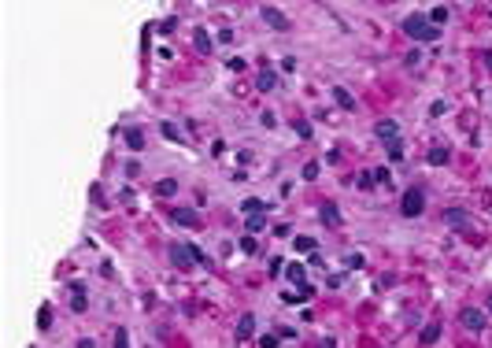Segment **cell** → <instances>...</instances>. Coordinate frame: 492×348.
I'll return each instance as SVG.
<instances>
[{
	"mask_svg": "<svg viewBox=\"0 0 492 348\" xmlns=\"http://www.w3.org/2000/svg\"><path fill=\"white\" fill-rule=\"evenodd\" d=\"M241 252H255V241L252 237H241Z\"/></svg>",
	"mask_w": 492,
	"mask_h": 348,
	"instance_id": "35",
	"label": "cell"
},
{
	"mask_svg": "<svg viewBox=\"0 0 492 348\" xmlns=\"http://www.w3.org/2000/svg\"><path fill=\"white\" fill-rule=\"evenodd\" d=\"M485 63H488V67H492V52H485Z\"/></svg>",
	"mask_w": 492,
	"mask_h": 348,
	"instance_id": "37",
	"label": "cell"
},
{
	"mask_svg": "<svg viewBox=\"0 0 492 348\" xmlns=\"http://www.w3.org/2000/svg\"><path fill=\"white\" fill-rule=\"evenodd\" d=\"M252 333H255V315H241V322H237V341H248Z\"/></svg>",
	"mask_w": 492,
	"mask_h": 348,
	"instance_id": "10",
	"label": "cell"
},
{
	"mask_svg": "<svg viewBox=\"0 0 492 348\" xmlns=\"http://www.w3.org/2000/svg\"><path fill=\"white\" fill-rule=\"evenodd\" d=\"M422 208H425V193H422V189H407V193H403V200H400V211L407 215V219L422 215Z\"/></svg>",
	"mask_w": 492,
	"mask_h": 348,
	"instance_id": "2",
	"label": "cell"
},
{
	"mask_svg": "<svg viewBox=\"0 0 492 348\" xmlns=\"http://www.w3.org/2000/svg\"><path fill=\"white\" fill-rule=\"evenodd\" d=\"M285 274H289V281H296V285H307V281H304V278H307V270L300 267V263H289V267H285Z\"/></svg>",
	"mask_w": 492,
	"mask_h": 348,
	"instance_id": "14",
	"label": "cell"
},
{
	"mask_svg": "<svg viewBox=\"0 0 492 348\" xmlns=\"http://www.w3.org/2000/svg\"><path fill=\"white\" fill-rule=\"evenodd\" d=\"M459 318H462V326H466V330H474V333L481 330V326H485V315H481L477 307H462V315H459Z\"/></svg>",
	"mask_w": 492,
	"mask_h": 348,
	"instance_id": "6",
	"label": "cell"
},
{
	"mask_svg": "<svg viewBox=\"0 0 492 348\" xmlns=\"http://www.w3.org/2000/svg\"><path fill=\"white\" fill-rule=\"evenodd\" d=\"M71 293H74L71 307H74V311L82 315V311H85V285H82V281H71Z\"/></svg>",
	"mask_w": 492,
	"mask_h": 348,
	"instance_id": "11",
	"label": "cell"
},
{
	"mask_svg": "<svg viewBox=\"0 0 492 348\" xmlns=\"http://www.w3.org/2000/svg\"><path fill=\"white\" fill-rule=\"evenodd\" d=\"M226 67H230V71H237V74H241V71H244V60H241V56H233V60H230V63H226Z\"/></svg>",
	"mask_w": 492,
	"mask_h": 348,
	"instance_id": "33",
	"label": "cell"
},
{
	"mask_svg": "<svg viewBox=\"0 0 492 348\" xmlns=\"http://www.w3.org/2000/svg\"><path fill=\"white\" fill-rule=\"evenodd\" d=\"M488 311H492V296H488Z\"/></svg>",
	"mask_w": 492,
	"mask_h": 348,
	"instance_id": "38",
	"label": "cell"
},
{
	"mask_svg": "<svg viewBox=\"0 0 492 348\" xmlns=\"http://www.w3.org/2000/svg\"><path fill=\"white\" fill-rule=\"evenodd\" d=\"M437 337H440V322H429V326H425V330L418 333V341H422V344H433Z\"/></svg>",
	"mask_w": 492,
	"mask_h": 348,
	"instance_id": "16",
	"label": "cell"
},
{
	"mask_svg": "<svg viewBox=\"0 0 492 348\" xmlns=\"http://www.w3.org/2000/svg\"><path fill=\"white\" fill-rule=\"evenodd\" d=\"M304 178H307V182H315V178H318V163H307L304 167Z\"/></svg>",
	"mask_w": 492,
	"mask_h": 348,
	"instance_id": "32",
	"label": "cell"
},
{
	"mask_svg": "<svg viewBox=\"0 0 492 348\" xmlns=\"http://www.w3.org/2000/svg\"><path fill=\"white\" fill-rule=\"evenodd\" d=\"M448 156H451L448 148H433V152H429V163H433V167H440V163H448Z\"/></svg>",
	"mask_w": 492,
	"mask_h": 348,
	"instance_id": "21",
	"label": "cell"
},
{
	"mask_svg": "<svg viewBox=\"0 0 492 348\" xmlns=\"http://www.w3.org/2000/svg\"><path fill=\"white\" fill-rule=\"evenodd\" d=\"M322 222L326 226H340V208L337 204H322Z\"/></svg>",
	"mask_w": 492,
	"mask_h": 348,
	"instance_id": "12",
	"label": "cell"
},
{
	"mask_svg": "<svg viewBox=\"0 0 492 348\" xmlns=\"http://www.w3.org/2000/svg\"><path fill=\"white\" fill-rule=\"evenodd\" d=\"M444 108H448V104H444V100H433V108H429V115H433V119H440V115H444Z\"/></svg>",
	"mask_w": 492,
	"mask_h": 348,
	"instance_id": "30",
	"label": "cell"
},
{
	"mask_svg": "<svg viewBox=\"0 0 492 348\" xmlns=\"http://www.w3.org/2000/svg\"><path fill=\"white\" fill-rule=\"evenodd\" d=\"M189 256H193V263H207V256L196 248V244H189Z\"/></svg>",
	"mask_w": 492,
	"mask_h": 348,
	"instance_id": "29",
	"label": "cell"
},
{
	"mask_svg": "<svg viewBox=\"0 0 492 348\" xmlns=\"http://www.w3.org/2000/svg\"><path fill=\"white\" fill-rule=\"evenodd\" d=\"M333 104L337 108H344V111H355V97L348 93L344 86H333Z\"/></svg>",
	"mask_w": 492,
	"mask_h": 348,
	"instance_id": "7",
	"label": "cell"
},
{
	"mask_svg": "<svg viewBox=\"0 0 492 348\" xmlns=\"http://www.w3.org/2000/svg\"><path fill=\"white\" fill-rule=\"evenodd\" d=\"M126 145L134 148V152H141V148H145V134H141V130H126Z\"/></svg>",
	"mask_w": 492,
	"mask_h": 348,
	"instance_id": "17",
	"label": "cell"
},
{
	"mask_svg": "<svg viewBox=\"0 0 492 348\" xmlns=\"http://www.w3.org/2000/svg\"><path fill=\"white\" fill-rule=\"evenodd\" d=\"M429 23H433V26H444V23H448V8H444V4L433 8V12H429Z\"/></svg>",
	"mask_w": 492,
	"mask_h": 348,
	"instance_id": "20",
	"label": "cell"
},
{
	"mask_svg": "<svg viewBox=\"0 0 492 348\" xmlns=\"http://www.w3.org/2000/svg\"><path fill=\"white\" fill-rule=\"evenodd\" d=\"M396 130H400V126H396L392 119H381V122H377V126H374V134L381 137L385 145H389V141H396Z\"/></svg>",
	"mask_w": 492,
	"mask_h": 348,
	"instance_id": "8",
	"label": "cell"
},
{
	"mask_svg": "<svg viewBox=\"0 0 492 348\" xmlns=\"http://www.w3.org/2000/svg\"><path fill=\"white\" fill-rule=\"evenodd\" d=\"M296 252H315V237H296Z\"/></svg>",
	"mask_w": 492,
	"mask_h": 348,
	"instance_id": "23",
	"label": "cell"
},
{
	"mask_svg": "<svg viewBox=\"0 0 492 348\" xmlns=\"http://www.w3.org/2000/svg\"><path fill=\"white\" fill-rule=\"evenodd\" d=\"M400 156H403V145H400V137H396V141H389V159L396 163V159H400Z\"/></svg>",
	"mask_w": 492,
	"mask_h": 348,
	"instance_id": "25",
	"label": "cell"
},
{
	"mask_svg": "<svg viewBox=\"0 0 492 348\" xmlns=\"http://www.w3.org/2000/svg\"><path fill=\"white\" fill-rule=\"evenodd\" d=\"M259 15H263V23H267V26H274V30H289V19H285V15H281V12H278V8H270V4H263V12H259Z\"/></svg>",
	"mask_w": 492,
	"mask_h": 348,
	"instance_id": "4",
	"label": "cell"
},
{
	"mask_svg": "<svg viewBox=\"0 0 492 348\" xmlns=\"http://www.w3.org/2000/svg\"><path fill=\"white\" fill-rule=\"evenodd\" d=\"M244 226H248V233H263V230H267V219H263V215H248Z\"/></svg>",
	"mask_w": 492,
	"mask_h": 348,
	"instance_id": "18",
	"label": "cell"
},
{
	"mask_svg": "<svg viewBox=\"0 0 492 348\" xmlns=\"http://www.w3.org/2000/svg\"><path fill=\"white\" fill-rule=\"evenodd\" d=\"M159 134H163L167 141H178V137H182V130H178L174 122H159Z\"/></svg>",
	"mask_w": 492,
	"mask_h": 348,
	"instance_id": "19",
	"label": "cell"
},
{
	"mask_svg": "<svg viewBox=\"0 0 492 348\" xmlns=\"http://www.w3.org/2000/svg\"><path fill=\"white\" fill-rule=\"evenodd\" d=\"M274 86H278V74H274L270 67H263V71H259V78H255V89H263V93H270Z\"/></svg>",
	"mask_w": 492,
	"mask_h": 348,
	"instance_id": "9",
	"label": "cell"
},
{
	"mask_svg": "<svg viewBox=\"0 0 492 348\" xmlns=\"http://www.w3.org/2000/svg\"><path fill=\"white\" fill-rule=\"evenodd\" d=\"M115 348H126V330H119V333H115Z\"/></svg>",
	"mask_w": 492,
	"mask_h": 348,
	"instance_id": "36",
	"label": "cell"
},
{
	"mask_svg": "<svg viewBox=\"0 0 492 348\" xmlns=\"http://www.w3.org/2000/svg\"><path fill=\"white\" fill-rule=\"evenodd\" d=\"M170 259H174V267H182V270L196 267L193 256H189V244H170Z\"/></svg>",
	"mask_w": 492,
	"mask_h": 348,
	"instance_id": "5",
	"label": "cell"
},
{
	"mask_svg": "<svg viewBox=\"0 0 492 348\" xmlns=\"http://www.w3.org/2000/svg\"><path fill=\"white\" fill-rule=\"evenodd\" d=\"M263 208H267L263 200H244V211H248V215H259Z\"/></svg>",
	"mask_w": 492,
	"mask_h": 348,
	"instance_id": "26",
	"label": "cell"
},
{
	"mask_svg": "<svg viewBox=\"0 0 492 348\" xmlns=\"http://www.w3.org/2000/svg\"><path fill=\"white\" fill-rule=\"evenodd\" d=\"M470 215L466 211H459V208H451V211H444V222H466Z\"/></svg>",
	"mask_w": 492,
	"mask_h": 348,
	"instance_id": "22",
	"label": "cell"
},
{
	"mask_svg": "<svg viewBox=\"0 0 492 348\" xmlns=\"http://www.w3.org/2000/svg\"><path fill=\"white\" fill-rule=\"evenodd\" d=\"M49 322H52V307L41 304V318H37V326H41V330H49Z\"/></svg>",
	"mask_w": 492,
	"mask_h": 348,
	"instance_id": "24",
	"label": "cell"
},
{
	"mask_svg": "<svg viewBox=\"0 0 492 348\" xmlns=\"http://www.w3.org/2000/svg\"><path fill=\"white\" fill-rule=\"evenodd\" d=\"M281 71H285V74L296 71V60H292V56H285V60H281Z\"/></svg>",
	"mask_w": 492,
	"mask_h": 348,
	"instance_id": "34",
	"label": "cell"
},
{
	"mask_svg": "<svg viewBox=\"0 0 492 348\" xmlns=\"http://www.w3.org/2000/svg\"><path fill=\"white\" fill-rule=\"evenodd\" d=\"M259 348H278V337H274V333H263V337H259Z\"/></svg>",
	"mask_w": 492,
	"mask_h": 348,
	"instance_id": "28",
	"label": "cell"
},
{
	"mask_svg": "<svg viewBox=\"0 0 492 348\" xmlns=\"http://www.w3.org/2000/svg\"><path fill=\"white\" fill-rule=\"evenodd\" d=\"M174 193H178L174 178H159V182H156V196H174Z\"/></svg>",
	"mask_w": 492,
	"mask_h": 348,
	"instance_id": "13",
	"label": "cell"
},
{
	"mask_svg": "<svg viewBox=\"0 0 492 348\" xmlns=\"http://www.w3.org/2000/svg\"><path fill=\"white\" fill-rule=\"evenodd\" d=\"M170 219L178 222V226H189V230H200V215H196L193 208H174L170 211Z\"/></svg>",
	"mask_w": 492,
	"mask_h": 348,
	"instance_id": "3",
	"label": "cell"
},
{
	"mask_svg": "<svg viewBox=\"0 0 492 348\" xmlns=\"http://www.w3.org/2000/svg\"><path fill=\"white\" fill-rule=\"evenodd\" d=\"M296 134H300V137H304V141L311 137V122H307V119H300V122H296Z\"/></svg>",
	"mask_w": 492,
	"mask_h": 348,
	"instance_id": "27",
	"label": "cell"
},
{
	"mask_svg": "<svg viewBox=\"0 0 492 348\" xmlns=\"http://www.w3.org/2000/svg\"><path fill=\"white\" fill-rule=\"evenodd\" d=\"M193 41H196V49H200V52H211V45H215V41H211V34H207L204 26L193 34Z\"/></svg>",
	"mask_w": 492,
	"mask_h": 348,
	"instance_id": "15",
	"label": "cell"
},
{
	"mask_svg": "<svg viewBox=\"0 0 492 348\" xmlns=\"http://www.w3.org/2000/svg\"><path fill=\"white\" fill-rule=\"evenodd\" d=\"M363 263H366V259L359 256V252H352V256H348V267H352V270H359V267H363Z\"/></svg>",
	"mask_w": 492,
	"mask_h": 348,
	"instance_id": "31",
	"label": "cell"
},
{
	"mask_svg": "<svg viewBox=\"0 0 492 348\" xmlns=\"http://www.w3.org/2000/svg\"><path fill=\"white\" fill-rule=\"evenodd\" d=\"M403 34L414 37V41H437L440 26H433L425 15H411V19H403Z\"/></svg>",
	"mask_w": 492,
	"mask_h": 348,
	"instance_id": "1",
	"label": "cell"
}]
</instances>
